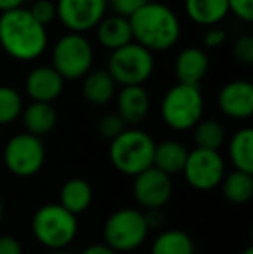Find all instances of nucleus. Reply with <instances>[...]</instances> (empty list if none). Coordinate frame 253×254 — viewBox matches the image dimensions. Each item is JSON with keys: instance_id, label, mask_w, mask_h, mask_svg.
<instances>
[{"instance_id": "nucleus-1", "label": "nucleus", "mask_w": 253, "mask_h": 254, "mask_svg": "<svg viewBox=\"0 0 253 254\" xmlns=\"http://www.w3.org/2000/svg\"><path fill=\"white\" fill-rule=\"evenodd\" d=\"M0 45L10 57L33 61L47 45V31L31 17L28 9H14L0 17Z\"/></svg>"}, {"instance_id": "nucleus-2", "label": "nucleus", "mask_w": 253, "mask_h": 254, "mask_svg": "<svg viewBox=\"0 0 253 254\" xmlns=\"http://www.w3.org/2000/svg\"><path fill=\"white\" fill-rule=\"evenodd\" d=\"M132 38L146 51L162 52L173 47L179 40L180 24L173 10L163 3L148 2L128 17Z\"/></svg>"}, {"instance_id": "nucleus-3", "label": "nucleus", "mask_w": 253, "mask_h": 254, "mask_svg": "<svg viewBox=\"0 0 253 254\" xmlns=\"http://www.w3.org/2000/svg\"><path fill=\"white\" fill-rule=\"evenodd\" d=\"M31 232L49 251H64L77 237L78 220L61 204H44L31 218Z\"/></svg>"}, {"instance_id": "nucleus-4", "label": "nucleus", "mask_w": 253, "mask_h": 254, "mask_svg": "<svg viewBox=\"0 0 253 254\" xmlns=\"http://www.w3.org/2000/svg\"><path fill=\"white\" fill-rule=\"evenodd\" d=\"M155 145V140L146 131L128 128L115 140H111L109 159L120 173L137 177L139 173L153 166Z\"/></svg>"}, {"instance_id": "nucleus-5", "label": "nucleus", "mask_w": 253, "mask_h": 254, "mask_svg": "<svg viewBox=\"0 0 253 254\" xmlns=\"http://www.w3.org/2000/svg\"><path fill=\"white\" fill-rule=\"evenodd\" d=\"M149 234L144 211L123 207L111 214L104 223V244L115 253H130L146 241Z\"/></svg>"}, {"instance_id": "nucleus-6", "label": "nucleus", "mask_w": 253, "mask_h": 254, "mask_svg": "<svg viewBox=\"0 0 253 254\" xmlns=\"http://www.w3.org/2000/svg\"><path fill=\"white\" fill-rule=\"evenodd\" d=\"M203 114V95L198 87L177 83L162 101V118L173 130H189L199 123Z\"/></svg>"}, {"instance_id": "nucleus-7", "label": "nucleus", "mask_w": 253, "mask_h": 254, "mask_svg": "<svg viewBox=\"0 0 253 254\" xmlns=\"http://www.w3.org/2000/svg\"><path fill=\"white\" fill-rule=\"evenodd\" d=\"M153 67V54L139 44H128L116 49L108 61L109 76L115 83H122L123 87H141L151 76Z\"/></svg>"}, {"instance_id": "nucleus-8", "label": "nucleus", "mask_w": 253, "mask_h": 254, "mask_svg": "<svg viewBox=\"0 0 253 254\" xmlns=\"http://www.w3.org/2000/svg\"><path fill=\"white\" fill-rule=\"evenodd\" d=\"M92 47L78 33H70L56 44L52 52V67L61 74L63 80H77L87 74L92 66Z\"/></svg>"}, {"instance_id": "nucleus-9", "label": "nucleus", "mask_w": 253, "mask_h": 254, "mask_svg": "<svg viewBox=\"0 0 253 254\" xmlns=\"http://www.w3.org/2000/svg\"><path fill=\"white\" fill-rule=\"evenodd\" d=\"M3 163L12 175L28 178L37 175L45 163V147L35 135H14L3 149Z\"/></svg>"}, {"instance_id": "nucleus-10", "label": "nucleus", "mask_w": 253, "mask_h": 254, "mask_svg": "<svg viewBox=\"0 0 253 254\" xmlns=\"http://www.w3.org/2000/svg\"><path fill=\"white\" fill-rule=\"evenodd\" d=\"M182 173L192 189L206 192L222 184L226 177V166L219 151L194 149L187 154Z\"/></svg>"}, {"instance_id": "nucleus-11", "label": "nucleus", "mask_w": 253, "mask_h": 254, "mask_svg": "<svg viewBox=\"0 0 253 254\" xmlns=\"http://www.w3.org/2000/svg\"><path fill=\"white\" fill-rule=\"evenodd\" d=\"M172 177L155 166L148 168L134 177V197L146 211L162 209L172 197Z\"/></svg>"}, {"instance_id": "nucleus-12", "label": "nucleus", "mask_w": 253, "mask_h": 254, "mask_svg": "<svg viewBox=\"0 0 253 254\" xmlns=\"http://www.w3.org/2000/svg\"><path fill=\"white\" fill-rule=\"evenodd\" d=\"M106 3V0H59L56 12L68 30L80 35L101 23Z\"/></svg>"}, {"instance_id": "nucleus-13", "label": "nucleus", "mask_w": 253, "mask_h": 254, "mask_svg": "<svg viewBox=\"0 0 253 254\" xmlns=\"http://www.w3.org/2000/svg\"><path fill=\"white\" fill-rule=\"evenodd\" d=\"M219 107L233 120H247L253 114V85L248 81H231L220 90Z\"/></svg>"}, {"instance_id": "nucleus-14", "label": "nucleus", "mask_w": 253, "mask_h": 254, "mask_svg": "<svg viewBox=\"0 0 253 254\" xmlns=\"http://www.w3.org/2000/svg\"><path fill=\"white\" fill-rule=\"evenodd\" d=\"M64 87V80L61 74L54 69V67L42 66L33 69L26 78V92L33 102H47L52 101L61 95Z\"/></svg>"}, {"instance_id": "nucleus-15", "label": "nucleus", "mask_w": 253, "mask_h": 254, "mask_svg": "<svg viewBox=\"0 0 253 254\" xmlns=\"http://www.w3.org/2000/svg\"><path fill=\"white\" fill-rule=\"evenodd\" d=\"M208 71V57L201 49L189 47L179 54L175 61V74L179 83L198 87Z\"/></svg>"}, {"instance_id": "nucleus-16", "label": "nucleus", "mask_w": 253, "mask_h": 254, "mask_svg": "<svg viewBox=\"0 0 253 254\" xmlns=\"http://www.w3.org/2000/svg\"><path fill=\"white\" fill-rule=\"evenodd\" d=\"M149 113V95L142 87H123L118 95V114L125 125H139Z\"/></svg>"}, {"instance_id": "nucleus-17", "label": "nucleus", "mask_w": 253, "mask_h": 254, "mask_svg": "<svg viewBox=\"0 0 253 254\" xmlns=\"http://www.w3.org/2000/svg\"><path fill=\"white\" fill-rule=\"evenodd\" d=\"M187 151L180 142L177 140H163L155 145V156H153V166L163 171L169 177L182 173L184 164L187 159Z\"/></svg>"}, {"instance_id": "nucleus-18", "label": "nucleus", "mask_w": 253, "mask_h": 254, "mask_svg": "<svg viewBox=\"0 0 253 254\" xmlns=\"http://www.w3.org/2000/svg\"><path fill=\"white\" fill-rule=\"evenodd\" d=\"M92 199H94V192L90 184L84 178H71L61 187L58 204H61L71 214L78 216L90 207Z\"/></svg>"}, {"instance_id": "nucleus-19", "label": "nucleus", "mask_w": 253, "mask_h": 254, "mask_svg": "<svg viewBox=\"0 0 253 254\" xmlns=\"http://www.w3.org/2000/svg\"><path fill=\"white\" fill-rule=\"evenodd\" d=\"M97 38L106 49L116 51L125 45L132 44V30L128 19L122 16H111L108 19H102L97 24Z\"/></svg>"}, {"instance_id": "nucleus-20", "label": "nucleus", "mask_w": 253, "mask_h": 254, "mask_svg": "<svg viewBox=\"0 0 253 254\" xmlns=\"http://www.w3.org/2000/svg\"><path fill=\"white\" fill-rule=\"evenodd\" d=\"M23 121L24 127H26V133L40 138V135L49 133L56 127L58 114H56V109L52 107V104L33 102L24 109Z\"/></svg>"}, {"instance_id": "nucleus-21", "label": "nucleus", "mask_w": 253, "mask_h": 254, "mask_svg": "<svg viewBox=\"0 0 253 254\" xmlns=\"http://www.w3.org/2000/svg\"><path fill=\"white\" fill-rule=\"evenodd\" d=\"M229 157L238 171L253 175V130L243 128L236 131L229 142Z\"/></svg>"}, {"instance_id": "nucleus-22", "label": "nucleus", "mask_w": 253, "mask_h": 254, "mask_svg": "<svg viewBox=\"0 0 253 254\" xmlns=\"http://www.w3.org/2000/svg\"><path fill=\"white\" fill-rule=\"evenodd\" d=\"M186 10L194 23L212 26L222 21L227 9V0H186Z\"/></svg>"}, {"instance_id": "nucleus-23", "label": "nucleus", "mask_w": 253, "mask_h": 254, "mask_svg": "<svg viewBox=\"0 0 253 254\" xmlns=\"http://www.w3.org/2000/svg\"><path fill=\"white\" fill-rule=\"evenodd\" d=\"M224 197L233 204H247L253 197V175L234 170L220 184Z\"/></svg>"}, {"instance_id": "nucleus-24", "label": "nucleus", "mask_w": 253, "mask_h": 254, "mask_svg": "<svg viewBox=\"0 0 253 254\" xmlns=\"http://www.w3.org/2000/svg\"><path fill=\"white\" fill-rule=\"evenodd\" d=\"M115 85L108 71H94L84 81V97L94 106H102L113 99Z\"/></svg>"}, {"instance_id": "nucleus-25", "label": "nucleus", "mask_w": 253, "mask_h": 254, "mask_svg": "<svg viewBox=\"0 0 253 254\" xmlns=\"http://www.w3.org/2000/svg\"><path fill=\"white\" fill-rule=\"evenodd\" d=\"M151 254H194V242L184 230H165L155 239Z\"/></svg>"}, {"instance_id": "nucleus-26", "label": "nucleus", "mask_w": 253, "mask_h": 254, "mask_svg": "<svg viewBox=\"0 0 253 254\" xmlns=\"http://www.w3.org/2000/svg\"><path fill=\"white\" fill-rule=\"evenodd\" d=\"M194 138L196 149H206V151H219L226 140V131L219 121L206 120L199 121L194 127Z\"/></svg>"}, {"instance_id": "nucleus-27", "label": "nucleus", "mask_w": 253, "mask_h": 254, "mask_svg": "<svg viewBox=\"0 0 253 254\" xmlns=\"http://www.w3.org/2000/svg\"><path fill=\"white\" fill-rule=\"evenodd\" d=\"M23 109L19 94L10 87H0V125L12 123Z\"/></svg>"}, {"instance_id": "nucleus-28", "label": "nucleus", "mask_w": 253, "mask_h": 254, "mask_svg": "<svg viewBox=\"0 0 253 254\" xmlns=\"http://www.w3.org/2000/svg\"><path fill=\"white\" fill-rule=\"evenodd\" d=\"M97 130L104 138H108V140H115L118 135H122L123 131L127 130V125H125V121L120 118L118 113H109L99 120Z\"/></svg>"}, {"instance_id": "nucleus-29", "label": "nucleus", "mask_w": 253, "mask_h": 254, "mask_svg": "<svg viewBox=\"0 0 253 254\" xmlns=\"http://www.w3.org/2000/svg\"><path fill=\"white\" fill-rule=\"evenodd\" d=\"M28 10H30L31 17L44 28L56 17V5L52 2H49V0H38Z\"/></svg>"}, {"instance_id": "nucleus-30", "label": "nucleus", "mask_w": 253, "mask_h": 254, "mask_svg": "<svg viewBox=\"0 0 253 254\" xmlns=\"http://www.w3.org/2000/svg\"><path fill=\"white\" fill-rule=\"evenodd\" d=\"M233 54L236 57V61L243 64H252L253 63V37L250 35H245V37L238 38L234 42V47H233Z\"/></svg>"}, {"instance_id": "nucleus-31", "label": "nucleus", "mask_w": 253, "mask_h": 254, "mask_svg": "<svg viewBox=\"0 0 253 254\" xmlns=\"http://www.w3.org/2000/svg\"><path fill=\"white\" fill-rule=\"evenodd\" d=\"M109 3L116 10V16L128 19L132 14H135L141 7H144L148 0H109Z\"/></svg>"}, {"instance_id": "nucleus-32", "label": "nucleus", "mask_w": 253, "mask_h": 254, "mask_svg": "<svg viewBox=\"0 0 253 254\" xmlns=\"http://www.w3.org/2000/svg\"><path fill=\"white\" fill-rule=\"evenodd\" d=\"M227 9L243 21L253 19V0H227Z\"/></svg>"}, {"instance_id": "nucleus-33", "label": "nucleus", "mask_w": 253, "mask_h": 254, "mask_svg": "<svg viewBox=\"0 0 253 254\" xmlns=\"http://www.w3.org/2000/svg\"><path fill=\"white\" fill-rule=\"evenodd\" d=\"M0 254H23L21 242L12 235H0Z\"/></svg>"}, {"instance_id": "nucleus-34", "label": "nucleus", "mask_w": 253, "mask_h": 254, "mask_svg": "<svg viewBox=\"0 0 253 254\" xmlns=\"http://www.w3.org/2000/svg\"><path fill=\"white\" fill-rule=\"evenodd\" d=\"M224 40H226V31L219 30V28H212L205 37L206 47H219Z\"/></svg>"}, {"instance_id": "nucleus-35", "label": "nucleus", "mask_w": 253, "mask_h": 254, "mask_svg": "<svg viewBox=\"0 0 253 254\" xmlns=\"http://www.w3.org/2000/svg\"><path fill=\"white\" fill-rule=\"evenodd\" d=\"M80 254H116L111 248H108L106 244H90L85 249H82Z\"/></svg>"}, {"instance_id": "nucleus-36", "label": "nucleus", "mask_w": 253, "mask_h": 254, "mask_svg": "<svg viewBox=\"0 0 253 254\" xmlns=\"http://www.w3.org/2000/svg\"><path fill=\"white\" fill-rule=\"evenodd\" d=\"M23 2H24V0H0V10H3V12H9V10L19 9Z\"/></svg>"}, {"instance_id": "nucleus-37", "label": "nucleus", "mask_w": 253, "mask_h": 254, "mask_svg": "<svg viewBox=\"0 0 253 254\" xmlns=\"http://www.w3.org/2000/svg\"><path fill=\"white\" fill-rule=\"evenodd\" d=\"M3 218V202H2V197H0V221Z\"/></svg>"}, {"instance_id": "nucleus-38", "label": "nucleus", "mask_w": 253, "mask_h": 254, "mask_svg": "<svg viewBox=\"0 0 253 254\" xmlns=\"http://www.w3.org/2000/svg\"><path fill=\"white\" fill-rule=\"evenodd\" d=\"M45 254H70V253H66V251H49Z\"/></svg>"}, {"instance_id": "nucleus-39", "label": "nucleus", "mask_w": 253, "mask_h": 254, "mask_svg": "<svg viewBox=\"0 0 253 254\" xmlns=\"http://www.w3.org/2000/svg\"><path fill=\"white\" fill-rule=\"evenodd\" d=\"M241 254H253V248L250 246V248H247V249H245V251L241 253Z\"/></svg>"}]
</instances>
